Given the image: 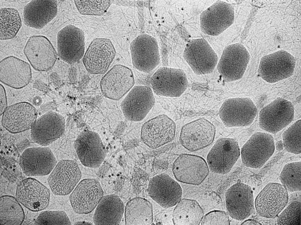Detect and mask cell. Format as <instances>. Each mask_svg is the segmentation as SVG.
Here are the masks:
<instances>
[{"label":"cell","instance_id":"f546056e","mask_svg":"<svg viewBox=\"0 0 301 225\" xmlns=\"http://www.w3.org/2000/svg\"><path fill=\"white\" fill-rule=\"evenodd\" d=\"M57 12L56 1L32 0L24 8V23L30 27L41 29L56 17Z\"/></svg>","mask_w":301,"mask_h":225},{"label":"cell","instance_id":"30bf717a","mask_svg":"<svg viewBox=\"0 0 301 225\" xmlns=\"http://www.w3.org/2000/svg\"><path fill=\"white\" fill-rule=\"evenodd\" d=\"M130 50L133 65L139 71L149 73L160 63L157 41L149 35L143 34L136 38L131 44Z\"/></svg>","mask_w":301,"mask_h":225},{"label":"cell","instance_id":"f35d334b","mask_svg":"<svg viewBox=\"0 0 301 225\" xmlns=\"http://www.w3.org/2000/svg\"><path fill=\"white\" fill-rule=\"evenodd\" d=\"M277 223L280 225H300V202H292L279 215Z\"/></svg>","mask_w":301,"mask_h":225},{"label":"cell","instance_id":"d590c367","mask_svg":"<svg viewBox=\"0 0 301 225\" xmlns=\"http://www.w3.org/2000/svg\"><path fill=\"white\" fill-rule=\"evenodd\" d=\"M300 161L286 164L283 168L279 179L287 190L290 192L301 190Z\"/></svg>","mask_w":301,"mask_h":225},{"label":"cell","instance_id":"b9f144b4","mask_svg":"<svg viewBox=\"0 0 301 225\" xmlns=\"http://www.w3.org/2000/svg\"><path fill=\"white\" fill-rule=\"evenodd\" d=\"M0 115H1L8 107L7 102L5 89L1 84H0Z\"/></svg>","mask_w":301,"mask_h":225},{"label":"cell","instance_id":"3957f363","mask_svg":"<svg viewBox=\"0 0 301 225\" xmlns=\"http://www.w3.org/2000/svg\"><path fill=\"white\" fill-rule=\"evenodd\" d=\"M296 64L294 57L284 50H280L262 57L258 69L259 75L272 83L290 77Z\"/></svg>","mask_w":301,"mask_h":225},{"label":"cell","instance_id":"6da1fadb","mask_svg":"<svg viewBox=\"0 0 301 225\" xmlns=\"http://www.w3.org/2000/svg\"><path fill=\"white\" fill-rule=\"evenodd\" d=\"M294 108L291 102L278 97L264 107L259 113V124L262 130L275 134L293 120Z\"/></svg>","mask_w":301,"mask_h":225},{"label":"cell","instance_id":"7bdbcfd3","mask_svg":"<svg viewBox=\"0 0 301 225\" xmlns=\"http://www.w3.org/2000/svg\"><path fill=\"white\" fill-rule=\"evenodd\" d=\"M275 147L277 150L279 151L282 150L284 148L283 142L282 141H278L276 143Z\"/></svg>","mask_w":301,"mask_h":225},{"label":"cell","instance_id":"cb8c5ba5","mask_svg":"<svg viewBox=\"0 0 301 225\" xmlns=\"http://www.w3.org/2000/svg\"><path fill=\"white\" fill-rule=\"evenodd\" d=\"M16 197L19 202L28 209L39 212L49 206L50 192L49 189L40 182L29 177L18 183Z\"/></svg>","mask_w":301,"mask_h":225},{"label":"cell","instance_id":"7a4b0ae2","mask_svg":"<svg viewBox=\"0 0 301 225\" xmlns=\"http://www.w3.org/2000/svg\"><path fill=\"white\" fill-rule=\"evenodd\" d=\"M275 148L274 138L271 135L257 132L251 136L241 149L242 163L248 167L260 168L272 156Z\"/></svg>","mask_w":301,"mask_h":225},{"label":"cell","instance_id":"836d02e7","mask_svg":"<svg viewBox=\"0 0 301 225\" xmlns=\"http://www.w3.org/2000/svg\"><path fill=\"white\" fill-rule=\"evenodd\" d=\"M24 218V211L16 198L8 195L1 197L0 225H21Z\"/></svg>","mask_w":301,"mask_h":225},{"label":"cell","instance_id":"8992f818","mask_svg":"<svg viewBox=\"0 0 301 225\" xmlns=\"http://www.w3.org/2000/svg\"><path fill=\"white\" fill-rule=\"evenodd\" d=\"M183 56L192 70L197 75L211 73L218 60L216 54L203 38L193 39L188 42Z\"/></svg>","mask_w":301,"mask_h":225},{"label":"cell","instance_id":"ac0fdd59","mask_svg":"<svg viewBox=\"0 0 301 225\" xmlns=\"http://www.w3.org/2000/svg\"><path fill=\"white\" fill-rule=\"evenodd\" d=\"M116 54V51L111 40L108 38H98L93 40L83 58L86 70L92 74L105 72Z\"/></svg>","mask_w":301,"mask_h":225},{"label":"cell","instance_id":"83f0119b","mask_svg":"<svg viewBox=\"0 0 301 225\" xmlns=\"http://www.w3.org/2000/svg\"><path fill=\"white\" fill-rule=\"evenodd\" d=\"M148 191L154 201L166 208L175 205L180 200L182 195L180 185L165 173L158 174L151 178Z\"/></svg>","mask_w":301,"mask_h":225},{"label":"cell","instance_id":"1f68e13d","mask_svg":"<svg viewBox=\"0 0 301 225\" xmlns=\"http://www.w3.org/2000/svg\"><path fill=\"white\" fill-rule=\"evenodd\" d=\"M126 225H150L153 222V208L147 199L136 197L129 200L125 209Z\"/></svg>","mask_w":301,"mask_h":225},{"label":"cell","instance_id":"4316f807","mask_svg":"<svg viewBox=\"0 0 301 225\" xmlns=\"http://www.w3.org/2000/svg\"><path fill=\"white\" fill-rule=\"evenodd\" d=\"M35 108L30 103L21 102L8 106L2 115V125L7 131L17 133L31 129L37 119Z\"/></svg>","mask_w":301,"mask_h":225},{"label":"cell","instance_id":"d6986e66","mask_svg":"<svg viewBox=\"0 0 301 225\" xmlns=\"http://www.w3.org/2000/svg\"><path fill=\"white\" fill-rule=\"evenodd\" d=\"M234 18V9L230 4L222 1L216 2L201 14V31L209 35H218L233 24Z\"/></svg>","mask_w":301,"mask_h":225},{"label":"cell","instance_id":"5bb4252c","mask_svg":"<svg viewBox=\"0 0 301 225\" xmlns=\"http://www.w3.org/2000/svg\"><path fill=\"white\" fill-rule=\"evenodd\" d=\"M81 177V173L76 162L62 160L57 163L47 180L54 194L66 195L73 191Z\"/></svg>","mask_w":301,"mask_h":225},{"label":"cell","instance_id":"603a6c76","mask_svg":"<svg viewBox=\"0 0 301 225\" xmlns=\"http://www.w3.org/2000/svg\"><path fill=\"white\" fill-rule=\"evenodd\" d=\"M85 44L83 31L74 25H67L58 33V54L63 60L68 63H74L82 57L85 52Z\"/></svg>","mask_w":301,"mask_h":225},{"label":"cell","instance_id":"52a82bcc","mask_svg":"<svg viewBox=\"0 0 301 225\" xmlns=\"http://www.w3.org/2000/svg\"><path fill=\"white\" fill-rule=\"evenodd\" d=\"M150 83L156 95L170 97L180 96L188 86L187 77L183 70L166 67L156 71L151 77Z\"/></svg>","mask_w":301,"mask_h":225},{"label":"cell","instance_id":"d4e9b609","mask_svg":"<svg viewBox=\"0 0 301 225\" xmlns=\"http://www.w3.org/2000/svg\"><path fill=\"white\" fill-rule=\"evenodd\" d=\"M134 84L133 75L131 69L126 66L117 65L103 77L100 87L105 97L118 100L130 90Z\"/></svg>","mask_w":301,"mask_h":225},{"label":"cell","instance_id":"ee69618b","mask_svg":"<svg viewBox=\"0 0 301 225\" xmlns=\"http://www.w3.org/2000/svg\"><path fill=\"white\" fill-rule=\"evenodd\" d=\"M248 223H251V224L253 225H258L259 224V223L255 221L252 220H246L245 221H244L241 224L242 225H247Z\"/></svg>","mask_w":301,"mask_h":225},{"label":"cell","instance_id":"44dd1931","mask_svg":"<svg viewBox=\"0 0 301 225\" xmlns=\"http://www.w3.org/2000/svg\"><path fill=\"white\" fill-rule=\"evenodd\" d=\"M65 127V120L61 115L49 111L37 119L31 129V137L35 143L47 146L63 135Z\"/></svg>","mask_w":301,"mask_h":225},{"label":"cell","instance_id":"4dcf8cb0","mask_svg":"<svg viewBox=\"0 0 301 225\" xmlns=\"http://www.w3.org/2000/svg\"><path fill=\"white\" fill-rule=\"evenodd\" d=\"M124 209V203L115 194L106 195L102 198L96 210L93 222L98 225H118L121 221Z\"/></svg>","mask_w":301,"mask_h":225},{"label":"cell","instance_id":"8fae6325","mask_svg":"<svg viewBox=\"0 0 301 225\" xmlns=\"http://www.w3.org/2000/svg\"><path fill=\"white\" fill-rule=\"evenodd\" d=\"M172 171L176 179L183 183L195 185L201 184L209 172L208 164L202 157L183 154L174 161Z\"/></svg>","mask_w":301,"mask_h":225},{"label":"cell","instance_id":"d6a6232c","mask_svg":"<svg viewBox=\"0 0 301 225\" xmlns=\"http://www.w3.org/2000/svg\"><path fill=\"white\" fill-rule=\"evenodd\" d=\"M204 214L203 210L196 200L183 198L174 209L173 221L175 225H199Z\"/></svg>","mask_w":301,"mask_h":225},{"label":"cell","instance_id":"f1b7e54d","mask_svg":"<svg viewBox=\"0 0 301 225\" xmlns=\"http://www.w3.org/2000/svg\"><path fill=\"white\" fill-rule=\"evenodd\" d=\"M31 77L30 65L24 61L11 56L0 61V80L5 84L20 89L29 84Z\"/></svg>","mask_w":301,"mask_h":225},{"label":"cell","instance_id":"484cf974","mask_svg":"<svg viewBox=\"0 0 301 225\" xmlns=\"http://www.w3.org/2000/svg\"><path fill=\"white\" fill-rule=\"evenodd\" d=\"M74 147L80 161L86 167H98L105 159L102 142L98 134L94 131L81 132L75 140Z\"/></svg>","mask_w":301,"mask_h":225},{"label":"cell","instance_id":"4fadbf2b","mask_svg":"<svg viewBox=\"0 0 301 225\" xmlns=\"http://www.w3.org/2000/svg\"><path fill=\"white\" fill-rule=\"evenodd\" d=\"M57 163L52 150L47 146L28 148L23 152L19 159L21 169L28 176L47 175Z\"/></svg>","mask_w":301,"mask_h":225},{"label":"cell","instance_id":"9c48e42d","mask_svg":"<svg viewBox=\"0 0 301 225\" xmlns=\"http://www.w3.org/2000/svg\"><path fill=\"white\" fill-rule=\"evenodd\" d=\"M288 201V191L285 187L278 183L270 182L258 194L254 204L259 215L272 219L282 211Z\"/></svg>","mask_w":301,"mask_h":225},{"label":"cell","instance_id":"60d3db41","mask_svg":"<svg viewBox=\"0 0 301 225\" xmlns=\"http://www.w3.org/2000/svg\"><path fill=\"white\" fill-rule=\"evenodd\" d=\"M202 225L230 224L229 217L224 211L214 210L203 216L201 222Z\"/></svg>","mask_w":301,"mask_h":225},{"label":"cell","instance_id":"ab89813d","mask_svg":"<svg viewBox=\"0 0 301 225\" xmlns=\"http://www.w3.org/2000/svg\"><path fill=\"white\" fill-rule=\"evenodd\" d=\"M37 225H71V222L64 211H46L41 212L37 217Z\"/></svg>","mask_w":301,"mask_h":225},{"label":"cell","instance_id":"e0dca14e","mask_svg":"<svg viewBox=\"0 0 301 225\" xmlns=\"http://www.w3.org/2000/svg\"><path fill=\"white\" fill-rule=\"evenodd\" d=\"M24 53L32 67L39 71L50 70L57 58V54L52 44L42 35L30 37L26 44Z\"/></svg>","mask_w":301,"mask_h":225},{"label":"cell","instance_id":"74e56055","mask_svg":"<svg viewBox=\"0 0 301 225\" xmlns=\"http://www.w3.org/2000/svg\"><path fill=\"white\" fill-rule=\"evenodd\" d=\"M113 3V1H74L79 12L83 15L100 16L103 14Z\"/></svg>","mask_w":301,"mask_h":225},{"label":"cell","instance_id":"9a60e30c","mask_svg":"<svg viewBox=\"0 0 301 225\" xmlns=\"http://www.w3.org/2000/svg\"><path fill=\"white\" fill-rule=\"evenodd\" d=\"M175 130L174 122L167 116L161 115L143 124L141 138L148 147L155 149L172 141L175 137Z\"/></svg>","mask_w":301,"mask_h":225},{"label":"cell","instance_id":"2e32d148","mask_svg":"<svg viewBox=\"0 0 301 225\" xmlns=\"http://www.w3.org/2000/svg\"><path fill=\"white\" fill-rule=\"evenodd\" d=\"M215 133V126L207 119L200 118L182 127L180 141L188 150L195 151L210 145L213 141Z\"/></svg>","mask_w":301,"mask_h":225},{"label":"cell","instance_id":"8d00e7d4","mask_svg":"<svg viewBox=\"0 0 301 225\" xmlns=\"http://www.w3.org/2000/svg\"><path fill=\"white\" fill-rule=\"evenodd\" d=\"M301 120H298L283 133L284 148L289 152L295 154L301 153Z\"/></svg>","mask_w":301,"mask_h":225},{"label":"cell","instance_id":"ffe728a7","mask_svg":"<svg viewBox=\"0 0 301 225\" xmlns=\"http://www.w3.org/2000/svg\"><path fill=\"white\" fill-rule=\"evenodd\" d=\"M227 212L232 218L242 221L254 210L253 191L249 185L240 182L230 187L225 194Z\"/></svg>","mask_w":301,"mask_h":225},{"label":"cell","instance_id":"277c9868","mask_svg":"<svg viewBox=\"0 0 301 225\" xmlns=\"http://www.w3.org/2000/svg\"><path fill=\"white\" fill-rule=\"evenodd\" d=\"M257 112L256 107L250 99L238 97L226 100L220 108L219 115L227 126H247L254 121Z\"/></svg>","mask_w":301,"mask_h":225},{"label":"cell","instance_id":"7402d4cb","mask_svg":"<svg viewBox=\"0 0 301 225\" xmlns=\"http://www.w3.org/2000/svg\"><path fill=\"white\" fill-rule=\"evenodd\" d=\"M103 195L99 182L93 178H87L79 183L69 199L72 207L76 213L87 214L95 209Z\"/></svg>","mask_w":301,"mask_h":225},{"label":"cell","instance_id":"7c38bea8","mask_svg":"<svg viewBox=\"0 0 301 225\" xmlns=\"http://www.w3.org/2000/svg\"><path fill=\"white\" fill-rule=\"evenodd\" d=\"M155 99L152 90L148 86H135L122 101L121 109L127 120H142L154 105Z\"/></svg>","mask_w":301,"mask_h":225},{"label":"cell","instance_id":"5b68a950","mask_svg":"<svg viewBox=\"0 0 301 225\" xmlns=\"http://www.w3.org/2000/svg\"><path fill=\"white\" fill-rule=\"evenodd\" d=\"M250 58L242 44L229 45L224 50L217 66L218 71L226 82L238 80L243 76Z\"/></svg>","mask_w":301,"mask_h":225},{"label":"cell","instance_id":"ba28073f","mask_svg":"<svg viewBox=\"0 0 301 225\" xmlns=\"http://www.w3.org/2000/svg\"><path fill=\"white\" fill-rule=\"evenodd\" d=\"M240 155L239 146L235 140L221 138L217 140L208 153L207 163L212 172L226 174L230 171Z\"/></svg>","mask_w":301,"mask_h":225},{"label":"cell","instance_id":"e575fe53","mask_svg":"<svg viewBox=\"0 0 301 225\" xmlns=\"http://www.w3.org/2000/svg\"><path fill=\"white\" fill-rule=\"evenodd\" d=\"M1 40L11 39L16 35L21 26L19 14L16 9L3 8L0 10Z\"/></svg>","mask_w":301,"mask_h":225}]
</instances>
